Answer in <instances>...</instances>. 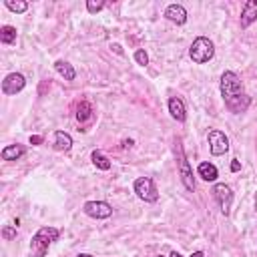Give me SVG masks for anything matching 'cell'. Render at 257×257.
<instances>
[{
    "label": "cell",
    "instance_id": "f1b7e54d",
    "mask_svg": "<svg viewBox=\"0 0 257 257\" xmlns=\"http://www.w3.org/2000/svg\"><path fill=\"white\" fill-rule=\"evenodd\" d=\"M159 257H163V255H159Z\"/></svg>",
    "mask_w": 257,
    "mask_h": 257
},
{
    "label": "cell",
    "instance_id": "277c9868",
    "mask_svg": "<svg viewBox=\"0 0 257 257\" xmlns=\"http://www.w3.org/2000/svg\"><path fill=\"white\" fill-rule=\"evenodd\" d=\"M175 155H177V167H179V175H181V181L185 185L187 191H195V177H193V171H191V165L185 157V151H183V145L181 141L175 143Z\"/></svg>",
    "mask_w": 257,
    "mask_h": 257
},
{
    "label": "cell",
    "instance_id": "3957f363",
    "mask_svg": "<svg viewBox=\"0 0 257 257\" xmlns=\"http://www.w3.org/2000/svg\"><path fill=\"white\" fill-rule=\"evenodd\" d=\"M213 54H215V44H213L207 36L195 38L193 44H191V48H189V56H191V60H193L195 64H205V62H209V60L213 58Z\"/></svg>",
    "mask_w": 257,
    "mask_h": 257
},
{
    "label": "cell",
    "instance_id": "7c38bea8",
    "mask_svg": "<svg viewBox=\"0 0 257 257\" xmlns=\"http://www.w3.org/2000/svg\"><path fill=\"white\" fill-rule=\"evenodd\" d=\"M169 112H171V116H173L175 120H179V122H185V118H187L185 102H183L179 96H171V98H169Z\"/></svg>",
    "mask_w": 257,
    "mask_h": 257
},
{
    "label": "cell",
    "instance_id": "7a4b0ae2",
    "mask_svg": "<svg viewBox=\"0 0 257 257\" xmlns=\"http://www.w3.org/2000/svg\"><path fill=\"white\" fill-rule=\"evenodd\" d=\"M58 235H60V231L56 227H40L34 233L32 241H30V255L32 257H44L48 247H50V243L56 241Z\"/></svg>",
    "mask_w": 257,
    "mask_h": 257
},
{
    "label": "cell",
    "instance_id": "cb8c5ba5",
    "mask_svg": "<svg viewBox=\"0 0 257 257\" xmlns=\"http://www.w3.org/2000/svg\"><path fill=\"white\" fill-rule=\"evenodd\" d=\"M239 169H241V163H239V161H237V159H235V161H233V163H231V171H233V173H237V171H239Z\"/></svg>",
    "mask_w": 257,
    "mask_h": 257
},
{
    "label": "cell",
    "instance_id": "8fae6325",
    "mask_svg": "<svg viewBox=\"0 0 257 257\" xmlns=\"http://www.w3.org/2000/svg\"><path fill=\"white\" fill-rule=\"evenodd\" d=\"M255 20H257V0H249L243 4L241 10V28L251 26Z\"/></svg>",
    "mask_w": 257,
    "mask_h": 257
},
{
    "label": "cell",
    "instance_id": "44dd1931",
    "mask_svg": "<svg viewBox=\"0 0 257 257\" xmlns=\"http://www.w3.org/2000/svg\"><path fill=\"white\" fill-rule=\"evenodd\" d=\"M135 60H137V64H141V66H147V64H149V54H147L143 48H139V50L135 52Z\"/></svg>",
    "mask_w": 257,
    "mask_h": 257
},
{
    "label": "cell",
    "instance_id": "5bb4252c",
    "mask_svg": "<svg viewBox=\"0 0 257 257\" xmlns=\"http://www.w3.org/2000/svg\"><path fill=\"white\" fill-rule=\"evenodd\" d=\"M54 149L62 151V153H68L72 149V137L64 131H56L54 133Z\"/></svg>",
    "mask_w": 257,
    "mask_h": 257
},
{
    "label": "cell",
    "instance_id": "484cf974",
    "mask_svg": "<svg viewBox=\"0 0 257 257\" xmlns=\"http://www.w3.org/2000/svg\"><path fill=\"white\" fill-rule=\"evenodd\" d=\"M189 257H205V253H203V251H195V253H191Z\"/></svg>",
    "mask_w": 257,
    "mask_h": 257
},
{
    "label": "cell",
    "instance_id": "8992f818",
    "mask_svg": "<svg viewBox=\"0 0 257 257\" xmlns=\"http://www.w3.org/2000/svg\"><path fill=\"white\" fill-rule=\"evenodd\" d=\"M207 141H209V151H211L213 157H221V155H225L229 151V139H227V135L223 131H217V128L209 131Z\"/></svg>",
    "mask_w": 257,
    "mask_h": 257
},
{
    "label": "cell",
    "instance_id": "ac0fdd59",
    "mask_svg": "<svg viewBox=\"0 0 257 257\" xmlns=\"http://www.w3.org/2000/svg\"><path fill=\"white\" fill-rule=\"evenodd\" d=\"M14 40H16V28L4 24V26L0 28V42H2V44H12Z\"/></svg>",
    "mask_w": 257,
    "mask_h": 257
},
{
    "label": "cell",
    "instance_id": "d4e9b609",
    "mask_svg": "<svg viewBox=\"0 0 257 257\" xmlns=\"http://www.w3.org/2000/svg\"><path fill=\"white\" fill-rule=\"evenodd\" d=\"M30 143L32 145H38V143H42V137H30Z\"/></svg>",
    "mask_w": 257,
    "mask_h": 257
},
{
    "label": "cell",
    "instance_id": "5b68a950",
    "mask_svg": "<svg viewBox=\"0 0 257 257\" xmlns=\"http://www.w3.org/2000/svg\"><path fill=\"white\" fill-rule=\"evenodd\" d=\"M133 189H135L137 197L141 201H145V203H155L159 199V191H157V187H155L151 177H139L133 183Z\"/></svg>",
    "mask_w": 257,
    "mask_h": 257
},
{
    "label": "cell",
    "instance_id": "2e32d148",
    "mask_svg": "<svg viewBox=\"0 0 257 257\" xmlns=\"http://www.w3.org/2000/svg\"><path fill=\"white\" fill-rule=\"evenodd\" d=\"M26 151H24V147L22 145H8V147H4L2 149V159L4 161H18L22 155H24Z\"/></svg>",
    "mask_w": 257,
    "mask_h": 257
},
{
    "label": "cell",
    "instance_id": "ffe728a7",
    "mask_svg": "<svg viewBox=\"0 0 257 257\" xmlns=\"http://www.w3.org/2000/svg\"><path fill=\"white\" fill-rule=\"evenodd\" d=\"M4 4H6L8 10H12V12H16V14H22V12L28 10V4H26V2H12V0H6Z\"/></svg>",
    "mask_w": 257,
    "mask_h": 257
},
{
    "label": "cell",
    "instance_id": "30bf717a",
    "mask_svg": "<svg viewBox=\"0 0 257 257\" xmlns=\"http://www.w3.org/2000/svg\"><path fill=\"white\" fill-rule=\"evenodd\" d=\"M165 18L181 26V24L187 22V10H185L183 4H169V6L165 8Z\"/></svg>",
    "mask_w": 257,
    "mask_h": 257
},
{
    "label": "cell",
    "instance_id": "d6986e66",
    "mask_svg": "<svg viewBox=\"0 0 257 257\" xmlns=\"http://www.w3.org/2000/svg\"><path fill=\"white\" fill-rule=\"evenodd\" d=\"M90 161L94 163V167H98V169H102V171H108V169H110V161H108L100 151H92V153H90Z\"/></svg>",
    "mask_w": 257,
    "mask_h": 257
},
{
    "label": "cell",
    "instance_id": "7402d4cb",
    "mask_svg": "<svg viewBox=\"0 0 257 257\" xmlns=\"http://www.w3.org/2000/svg\"><path fill=\"white\" fill-rule=\"evenodd\" d=\"M102 6H104V2H94V0H88V2H86V10H88L90 14L102 10Z\"/></svg>",
    "mask_w": 257,
    "mask_h": 257
},
{
    "label": "cell",
    "instance_id": "52a82bcc",
    "mask_svg": "<svg viewBox=\"0 0 257 257\" xmlns=\"http://www.w3.org/2000/svg\"><path fill=\"white\" fill-rule=\"evenodd\" d=\"M211 193H213L215 201L219 203L221 213H223V215H229L231 205H233V193H231V187L225 185V183H217V185H213V191H211Z\"/></svg>",
    "mask_w": 257,
    "mask_h": 257
},
{
    "label": "cell",
    "instance_id": "ba28073f",
    "mask_svg": "<svg viewBox=\"0 0 257 257\" xmlns=\"http://www.w3.org/2000/svg\"><path fill=\"white\" fill-rule=\"evenodd\" d=\"M82 211L92 219H108L112 215V207L106 201H86Z\"/></svg>",
    "mask_w": 257,
    "mask_h": 257
},
{
    "label": "cell",
    "instance_id": "4fadbf2b",
    "mask_svg": "<svg viewBox=\"0 0 257 257\" xmlns=\"http://www.w3.org/2000/svg\"><path fill=\"white\" fill-rule=\"evenodd\" d=\"M197 173H199V177H201L203 181H207V183H213V181H217V177H219V171H217V167H215L213 163H209V161H203V163H199V167H197Z\"/></svg>",
    "mask_w": 257,
    "mask_h": 257
},
{
    "label": "cell",
    "instance_id": "9a60e30c",
    "mask_svg": "<svg viewBox=\"0 0 257 257\" xmlns=\"http://www.w3.org/2000/svg\"><path fill=\"white\" fill-rule=\"evenodd\" d=\"M54 68H56V72H58L64 80H74V78H76V70H74L72 64H68L66 60H56V62H54Z\"/></svg>",
    "mask_w": 257,
    "mask_h": 257
},
{
    "label": "cell",
    "instance_id": "9c48e42d",
    "mask_svg": "<svg viewBox=\"0 0 257 257\" xmlns=\"http://www.w3.org/2000/svg\"><path fill=\"white\" fill-rule=\"evenodd\" d=\"M24 86H26V78H24V74H20V72H10V74H6V78L2 80V92H4L6 96L18 94Z\"/></svg>",
    "mask_w": 257,
    "mask_h": 257
},
{
    "label": "cell",
    "instance_id": "603a6c76",
    "mask_svg": "<svg viewBox=\"0 0 257 257\" xmlns=\"http://www.w3.org/2000/svg\"><path fill=\"white\" fill-rule=\"evenodd\" d=\"M2 237H4L6 241H10L12 237H16V227H4V229H2Z\"/></svg>",
    "mask_w": 257,
    "mask_h": 257
},
{
    "label": "cell",
    "instance_id": "e0dca14e",
    "mask_svg": "<svg viewBox=\"0 0 257 257\" xmlns=\"http://www.w3.org/2000/svg\"><path fill=\"white\" fill-rule=\"evenodd\" d=\"M90 118H92V106H90V102L82 100V102L76 106V120H78V122H86V120H90Z\"/></svg>",
    "mask_w": 257,
    "mask_h": 257
},
{
    "label": "cell",
    "instance_id": "6da1fadb",
    "mask_svg": "<svg viewBox=\"0 0 257 257\" xmlns=\"http://www.w3.org/2000/svg\"><path fill=\"white\" fill-rule=\"evenodd\" d=\"M219 88H221V96L225 100V106L233 112V114H241L249 108L251 104V98L245 94L243 90V84L239 80V76L233 72V70H225L221 74V82H219Z\"/></svg>",
    "mask_w": 257,
    "mask_h": 257
},
{
    "label": "cell",
    "instance_id": "83f0119b",
    "mask_svg": "<svg viewBox=\"0 0 257 257\" xmlns=\"http://www.w3.org/2000/svg\"><path fill=\"white\" fill-rule=\"evenodd\" d=\"M76 257H92V255H88V253H80V255H76Z\"/></svg>",
    "mask_w": 257,
    "mask_h": 257
},
{
    "label": "cell",
    "instance_id": "4316f807",
    "mask_svg": "<svg viewBox=\"0 0 257 257\" xmlns=\"http://www.w3.org/2000/svg\"><path fill=\"white\" fill-rule=\"evenodd\" d=\"M169 257H183V255H181L179 251H171V255H169Z\"/></svg>",
    "mask_w": 257,
    "mask_h": 257
}]
</instances>
